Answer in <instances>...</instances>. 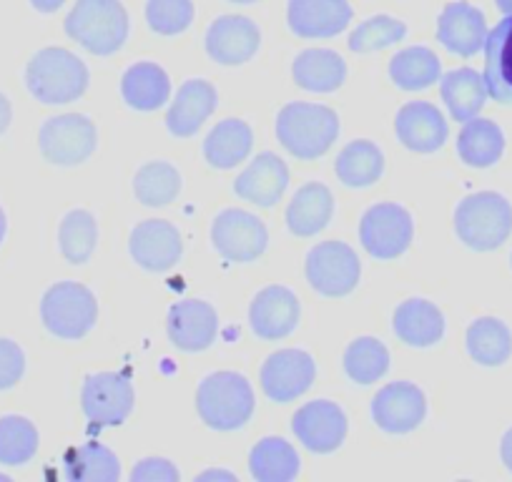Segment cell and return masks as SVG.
<instances>
[{
  "label": "cell",
  "instance_id": "obj_12",
  "mask_svg": "<svg viewBox=\"0 0 512 482\" xmlns=\"http://www.w3.org/2000/svg\"><path fill=\"white\" fill-rule=\"evenodd\" d=\"M427 412L425 392L412 382H392L372 400V420L390 435H405L422 425Z\"/></svg>",
  "mask_w": 512,
  "mask_h": 482
},
{
  "label": "cell",
  "instance_id": "obj_7",
  "mask_svg": "<svg viewBox=\"0 0 512 482\" xmlns=\"http://www.w3.org/2000/svg\"><path fill=\"white\" fill-rule=\"evenodd\" d=\"M415 236V221L410 211L400 204H377L367 209L359 224L362 247L374 259L390 262L405 254Z\"/></svg>",
  "mask_w": 512,
  "mask_h": 482
},
{
  "label": "cell",
  "instance_id": "obj_40",
  "mask_svg": "<svg viewBox=\"0 0 512 482\" xmlns=\"http://www.w3.org/2000/svg\"><path fill=\"white\" fill-rule=\"evenodd\" d=\"M38 450V430L26 417H3L0 420V462L3 465H26Z\"/></svg>",
  "mask_w": 512,
  "mask_h": 482
},
{
  "label": "cell",
  "instance_id": "obj_29",
  "mask_svg": "<svg viewBox=\"0 0 512 482\" xmlns=\"http://www.w3.org/2000/svg\"><path fill=\"white\" fill-rule=\"evenodd\" d=\"M251 144H254V134L249 124L241 118H226L206 136L204 156L214 169H234L249 156Z\"/></svg>",
  "mask_w": 512,
  "mask_h": 482
},
{
  "label": "cell",
  "instance_id": "obj_33",
  "mask_svg": "<svg viewBox=\"0 0 512 482\" xmlns=\"http://www.w3.org/2000/svg\"><path fill=\"white\" fill-rule=\"evenodd\" d=\"M334 171L344 186L362 189V186H372L382 176L384 156L372 141H352L337 156Z\"/></svg>",
  "mask_w": 512,
  "mask_h": 482
},
{
  "label": "cell",
  "instance_id": "obj_22",
  "mask_svg": "<svg viewBox=\"0 0 512 482\" xmlns=\"http://www.w3.org/2000/svg\"><path fill=\"white\" fill-rule=\"evenodd\" d=\"M216 103H219V96L209 81H201V78L186 81L171 101L169 113H166V129L176 139H189L206 124V118L214 113Z\"/></svg>",
  "mask_w": 512,
  "mask_h": 482
},
{
  "label": "cell",
  "instance_id": "obj_17",
  "mask_svg": "<svg viewBox=\"0 0 512 482\" xmlns=\"http://www.w3.org/2000/svg\"><path fill=\"white\" fill-rule=\"evenodd\" d=\"M299 299L287 287H267L256 294L249 307L251 329L264 342L284 339L297 329L299 324Z\"/></svg>",
  "mask_w": 512,
  "mask_h": 482
},
{
  "label": "cell",
  "instance_id": "obj_4",
  "mask_svg": "<svg viewBox=\"0 0 512 482\" xmlns=\"http://www.w3.org/2000/svg\"><path fill=\"white\" fill-rule=\"evenodd\" d=\"M196 410L211 430H239L254 415V390L236 372H214L196 390Z\"/></svg>",
  "mask_w": 512,
  "mask_h": 482
},
{
  "label": "cell",
  "instance_id": "obj_45",
  "mask_svg": "<svg viewBox=\"0 0 512 482\" xmlns=\"http://www.w3.org/2000/svg\"><path fill=\"white\" fill-rule=\"evenodd\" d=\"M500 455H502V462H505L507 470L512 472V427H510V430L505 432V437H502Z\"/></svg>",
  "mask_w": 512,
  "mask_h": 482
},
{
  "label": "cell",
  "instance_id": "obj_11",
  "mask_svg": "<svg viewBox=\"0 0 512 482\" xmlns=\"http://www.w3.org/2000/svg\"><path fill=\"white\" fill-rule=\"evenodd\" d=\"M81 405L91 425H121L134 410V385L123 372L91 375L83 385Z\"/></svg>",
  "mask_w": 512,
  "mask_h": 482
},
{
  "label": "cell",
  "instance_id": "obj_2",
  "mask_svg": "<svg viewBox=\"0 0 512 482\" xmlns=\"http://www.w3.org/2000/svg\"><path fill=\"white\" fill-rule=\"evenodd\" d=\"M26 86L41 103L61 106L86 93L88 68L66 48H43L28 63Z\"/></svg>",
  "mask_w": 512,
  "mask_h": 482
},
{
  "label": "cell",
  "instance_id": "obj_25",
  "mask_svg": "<svg viewBox=\"0 0 512 482\" xmlns=\"http://www.w3.org/2000/svg\"><path fill=\"white\" fill-rule=\"evenodd\" d=\"M392 329H395L397 339L410 347H432L445 334V317L435 304L415 297L397 307Z\"/></svg>",
  "mask_w": 512,
  "mask_h": 482
},
{
  "label": "cell",
  "instance_id": "obj_20",
  "mask_svg": "<svg viewBox=\"0 0 512 482\" xmlns=\"http://www.w3.org/2000/svg\"><path fill=\"white\" fill-rule=\"evenodd\" d=\"M395 131L402 146H407L415 154H432V151L442 149L447 134H450L442 113L437 111V106L427 101H415L402 106L395 118Z\"/></svg>",
  "mask_w": 512,
  "mask_h": 482
},
{
  "label": "cell",
  "instance_id": "obj_27",
  "mask_svg": "<svg viewBox=\"0 0 512 482\" xmlns=\"http://www.w3.org/2000/svg\"><path fill=\"white\" fill-rule=\"evenodd\" d=\"M123 101L136 111H156L171 96V81L156 63H136L121 78Z\"/></svg>",
  "mask_w": 512,
  "mask_h": 482
},
{
  "label": "cell",
  "instance_id": "obj_30",
  "mask_svg": "<svg viewBox=\"0 0 512 482\" xmlns=\"http://www.w3.org/2000/svg\"><path fill=\"white\" fill-rule=\"evenodd\" d=\"M502 151H505V134L495 121H487V118H470L457 139V154L467 166H475V169L495 166Z\"/></svg>",
  "mask_w": 512,
  "mask_h": 482
},
{
  "label": "cell",
  "instance_id": "obj_35",
  "mask_svg": "<svg viewBox=\"0 0 512 482\" xmlns=\"http://www.w3.org/2000/svg\"><path fill=\"white\" fill-rule=\"evenodd\" d=\"M442 68L435 53L425 46L407 48L390 61V78L402 91H422L437 83Z\"/></svg>",
  "mask_w": 512,
  "mask_h": 482
},
{
  "label": "cell",
  "instance_id": "obj_26",
  "mask_svg": "<svg viewBox=\"0 0 512 482\" xmlns=\"http://www.w3.org/2000/svg\"><path fill=\"white\" fill-rule=\"evenodd\" d=\"M292 76L299 88L312 93H332L347 78V63L329 48H312L294 58Z\"/></svg>",
  "mask_w": 512,
  "mask_h": 482
},
{
  "label": "cell",
  "instance_id": "obj_50",
  "mask_svg": "<svg viewBox=\"0 0 512 482\" xmlns=\"http://www.w3.org/2000/svg\"><path fill=\"white\" fill-rule=\"evenodd\" d=\"M3 236H6V214L0 209V241H3Z\"/></svg>",
  "mask_w": 512,
  "mask_h": 482
},
{
  "label": "cell",
  "instance_id": "obj_24",
  "mask_svg": "<svg viewBox=\"0 0 512 482\" xmlns=\"http://www.w3.org/2000/svg\"><path fill=\"white\" fill-rule=\"evenodd\" d=\"M485 86L497 103L512 106V16H505L485 41Z\"/></svg>",
  "mask_w": 512,
  "mask_h": 482
},
{
  "label": "cell",
  "instance_id": "obj_10",
  "mask_svg": "<svg viewBox=\"0 0 512 482\" xmlns=\"http://www.w3.org/2000/svg\"><path fill=\"white\" fill-rule=\"evenodd\" d=\"M211 241L216 252L229 262H254L267 252V226L262 219L241 209H226L211 224Z\"/></svg>",
  "mask_w": 512,
  "mask_h": 482
},
{
  "label": "cell",
  "instance_id": "obj_49",
  "mask_svg": "<svg viewBox=\"0 0 512 482\" xmlns=\"http://www.w3.org/2000/svg\"><path fill=\"white\" fill-rule=\"evenodd\" d=\"M495 3L505 16H512V0H495Z\"/></svg>",
  "mask_w": 512,
  "mask_h": 482
},
{
  "label": "cell",
  "instance_id": "obj_39",
  "mask_svg": "<svg viewBox=\"0 0 512 482\" xmlns=\"http://www.w3.org/2000/svg\"><path fill=\"white\" fill-rule=\"evenodd\" d=\"M121 465L108 447L88 442L66 457V477L71 480H118Z\"/></svg>",
  "mask_w": 512,
  "mask_h": 482
},
{
  "label": "cell",
  "instance_id": "obj_1",
  "mask_svg": "<svg viewBox=\"0 0 512 482\" xmlns=\"http://www.w3.org/2000/svg\"><path fill=\"white\" fill-rule=\"evenodd\" d=\"M339 136V118L319 103H289L277 118V139L284 149L302 161L319 159L332 149Z\"/></svg>",
  "mask_w": 512,
  "mask_h": 482
},
{
  "label": "cell",
  "instance_id": "obj_32",
  "mask_svg": "<svg viewBox=\"0 0 512 482\" xmlns=\"http://www.w3.org/2000/svg\"><path fill=\"white\" fill-rule=\"evenodd\" d=\"M467 352L482 367L505 365L512 354V334L505 322L482 317L467 327Z\"/></svg>",
  "mask_w": 512,
  "mask_h": 482
},
{
  "label": "cell",
  "instance_id": "obj_13",
  "mask_svg": "<svg viewBox=\"0 0 512 482\" xmlns=\"http://www.w3.org/2000/svg\"><path fill=\"white\" fill-rule=\"evenodd\" d=\"M317 367L304 349H279L264 362L262 390L274 402H292L312 387Z\"/></svg>",
  "mask_w": 512,
  "mask_h": 482
},
{
  "label": "cell",
  "instance_id": "obj_37",
  "mask_svg": "<svg viewBox=\"0 0 512 482\" xmlns=\"http://www.w3.org/2000/svg\"><path fill=\"white\" fill-rule=\"evenodd\" d=\"M181 174L166 161H151L136 171L134 194L144 206H166L179 196Z\"/></svg>",
  "mask_w": 512,
  "mask_h": 482
},
{
  "label": "cell",
  "instance_id": "obj_51",
  "mask_svg": "<svg viewBox=\"0 0 512 482\" xmlns=\"http://www.w3.org/2000/svg\"><path fill=\"white\" fill-rule=\"evenodd\" d=\"M231 3H241V6H249V3H256V0H231Z\"/></svg>",
  "mask_w": 512,
  "mask_h": 482
},
{
  "label": "cell",
  "instance_id": "obj_34",
  "mask_svg": "<svg viewBox=\"0 0 512 482\" xmlns=\"http://www.w3.org/2000/svg\"><path fill=\"white\" fill-rule=\"evenodd\" d=\"M249 470L256 480H294L299 475V455L282 437H267L251 450Z\"/></svg>",
  "mask_w": 512,
  "mask_h": 482
},
{
  "label": "cell",
  "instance_id": "obj_21",
  "mask_svg": "<svg viewBox=\"0 0 512 482\" xmlns=\"http://www.w3.org/2000/svg\"><path fill=\"white\" fill-rule=\"evenodd\" d=\"M289 28L299 38H332L352 21L347 0H289Z\"/></svg>",
  "mask_w": 512,
  "mask_h": 482
},
{
  "label": "cell",
  "instance_id": "obj_18",
  "mask_svg": "<svg viewBox=\"0 0 512 482\" xmlns=\"http://www.w3.org/2000/svg\"><path fill=\"white\" fill-rule=\"evenodd\" d=\"M169 339L184 352H204L214 344L219 332V317L209 302L201 299H184L169 309L166 319Z\"/></svg>",
  "mask_w": 512,
  "mask_h": 482
},
{
  "label": "cell",
  "instance_id": "obj_46",
  "mask_svg": "<svg viewBox=\"0 0 512 482\" xmlns=\"http://www.w3.org/2000/svg\"><path fill=\"white\" fill-rule=\"evenodd\" d=\"M11 116H13L11 103H8V98L3 96V93H0V134H3V131H6L8 126H11Z\"/></svg>",
  "mask_w": 512,
  "mask_h": 482
},
{
  "label": "cell",
  "instance_id": "obj_23",
  "mask_svg": "<svg viewBox=\"0 0 512 482\" xmlns=\"http://www.w3.org/2000/svg\"><path fill=\"white\" fill-rule=\"evenodd\" d=\"M289 184V169L277 154H259L234 181V191L256 206H274Z\"/></svg>",
  "mask_w": 512,
  "mask_h": 482
},
{
  "label": "cell",
  "instance_id": "obj_15",
  "mask_svg": "<svg viewBox=\"0 0 512 482\" xmlns=\"http://www.w3.org/2000/svg\"><path fill=\"white\" fill-rule=\"evenodd\" d=\"M128 252L139 267L149 272H166L181 259L184 244L174 224L164 219H149L131 231Z\"/></svg>",
  "mask_w": 512,
  "mask_h": 482
},
{
  "label": "cell",
  "instance_id": "obj_44",
  "mask_svg": "<svg viewBox=\"0 0 512 482\" xmlns=\"http://www.w3.org/2000/svg\"><path fill=\"white\" fill-rule=\"evenodd\" d=\"M131 477L134 480H179V470L169 460H159V457L154 460L151 457V460H144L141 465H136Z\"/></svg>",
  "mask_w": 512,
  "mask_h": 482
},
{
  "label": "cell",
  "instance_id": "obj_28",
  "mask_svg": "<svg viewBox=\"0 0 512 482\" xmlns=\"http://www.w3.org/2000/svg\"><path fill=\"white\" fill-rule=\"evenodd\" d=\"M334 214V196L324 184H307L294 194L287 209V226L297 236H314L329 224Z\"/></svg>",
  "mask_w": 512,
  "mask_h": 482
},
{
  "label": "cell",
  "instance_id": "obj_9",
  "mask_svg": "<svg viewBox=\"0 0 512 482\" xmlns=\"http://www.w3.org/2000/svg\"><path fill=\"white\" fill-rule=\"evenodd\" d=\"M96 141V126L91 118L81 116V113L48 118L38 136L41 154L58 166H76L91 159V154L96 151Z\"/></svg>",
  "mask_w": 512,
  "mask_h": 482
},
{
  "label": "cell",
  "instance_id": "obj_43",
  "mask_svg": "<svg viewBox=\"0 0 512 482\" xmlns=\"http://www.w3.org/2000/svg\"><path fill=\"white\" fill-rule=\"evenodd\" d=\"M26 372V354L11 339H0V390H11Z\"/></svg>",
  "mask_w": 512,
  "mask_h": 482
},
{
  "label": "cell",
  "instance_id": "obj_14",
  "mask_svg": "<svg viewBox=\"0 0 512 482\" xmlns=\"http://www.w3.org/2000/svg\"><path fill=\"white\" fill-rule=\"evenodd\" d=\"M292 430L297 440L312 452H334L347 437V415L337 402L314 400L297 410L292 417Z\"/></svg>",
  "mask_w": 512,
  "mask_h": 482
},
{
  "label": "cell",
  "instance_id": "obj_5",
  "mask_svg": "<svg viewBox=\"0 0 512 482\" xmlns=\"http://www.w3.org/2000/svg\"><path fill=\"white\" fill-rule=\"evenodd\" d=\"M66 33L93 56H111L128 38V13L118 0H78Z\"/></svg>",
  "mask_w": 512,
  "mask_h": 482
},
{
  "label": "cell",
  "instance_id": "obj_19",
  "mask_svg": "<svg viewBox=\"0 0 512 482\" xmlns=\"http://www.w3.org/2000/svg\"><path fill=\"white\" fill-rule=\"evenodd\" d=\"M437 41L447 48L450 53H457L462 58L475 56L477 51L485 48L487 41V23L482 11L475 6L457 0L442 11L440 21H437Z\"/></svg>",
  "mask_w": 512,
  "mask_h": 482
},
{
  "label": "cell",
  "instance_id": "obj_36",
  "mask_svg": "<svg viewBox=\"0 0 512 482\" xmlns=\"http://www.w3.org/2000/svg\"><path fill=\"white\" fill-rule=\"evenodd\" d=\"M390 370V352L379 339H354L344 352V372L357 385H372Z\"/></svg>",
  "mask_w": 512,
  "mask_h": 482
},
{
  "label": "cell",
  "instance_id": "obj_47",
  "mask_svg": "<svg viewBox=\"0 0 512 482\" xmlns=\"http://www.w3.org/2000/svg\"><path fill=\"white\" fill-rule=\"evenodd\" d=\"M31 3H33V8H36V11L56 13L58 8H61L63 3H66V0H31Z\"/></svg>",
  "mask_w": 512,
  "mask_h": 482
},
{
  "label": "cell",
  "instance_id": "obj_42",
  "mask_svg": "<svg viewBox=\"0 0 512 482\" xmlns=\"http://www.w3.org/2000/svg\"><path fill=\"white\" fill-rule=\"evenodd\" d=\"M146 21L151 31L161 36H179L194 21V3L191 0H149Z\"/></svg>",
  "mask_w": 512,
  "mask_h": 482
},
{
  "label": "cell",
  "instance_id": "obj_41",
  "mask_svg": "<svg viewBox=\"0 0 512 482\" xmlns=\"http://www.w3.org/2000/svg\"><path fill=\"white\" fill-rule=\"evenodd\" d=\"M407 36V26L397 18L374 16L364 21L357 31L349 36V48L354 53H372L382 51L387 46H395Z\"/></svg>",
  "mask_w": 512,
  "mask_h": 482
},
{
  "label": "cell",
  "instance_id": "obj_31",
  "mask_svg": "<svg viewBox=\"0 0 512 482\" xmlns=\"http://www.w3.org/2000/svg\"><path fill=\"white\" fill-rule=\"evenodd\" d=\"M442 98H445L447 108H450L452 118L467 124L470 118H475L482 111L487 101V86L485 78L472 68H457L442 78Z\"/></svg>",
  "mask_w": 512,
  "mask_h": 482
},
{
  "label": "cell",
  "instance_id": "obj_6",
  "mask_svg": "<svg viewBox=\"0 0 512 482\" xmlns=\"http://www.w3.org/2000/svg\"><path fill=\"white\" fill-rule=\"evenodd\" d=\"M43 324L61 339H81L93 329L98 317L96 297L88 287L76 282H58L41 302Z\"/></svg>",
  "mask_w": 512,
  "mask_h": 482
},
{
  "label": "cell",
  "instance_id": "obj_3",
  "mask_svg": "<svg viewBox=\"0 0 512 482\" xmlns=\"http://www.w3.org/2000/svg\"><path fill=\"white\" fill-rule=\"evenodd\" d=\"M455 231L475 252H492L512 234V206L495 191H477L460 201L455 211Z\"/></svg>",
  "mask_w": 512,
  "mask_h": 482
},
{
  "label": "cell",
  "instance_id": "obj_8",
  "mask_svg": "<svg viewBox=\"0 0 512 482\" xmlns=\"http://www.w3.org/2000/svg\"><path fill=\"white\" fill-rule=\"evenodd\" d=\"M307 279L312 289L324 297H347L354 292L362 274V264L354 249L344 241H322L307 257Z\"/></svg>",
  "mask_w": 512,
  "mask_h": 482
},
{
  "label": "cell",
  "instance_id": "obj_38",
  "mask_svg": "<svg viewBox=\"0 0 512 482\" xmlns=\"http://www.w3.org/2000/svg\"><path fill=\"white\" fill-rule=\"evenodd\" d=\"M58 241H61V252L68 262L86 264L88 259H91V254L96 252V219L83 209L71 211V214L61 221Z\"/></svg>",
  "mask_w": 512,
  "mask_h": 482
},
{
  "label": "cell",
  "instance_id": "obj_16",
  "mask_svg": "<svg viewBox=\"0 0 512 482\" xmlns=\"http://www.w3.org/2000/svg\"><path fill=\"white\" fill-rule=\"evenodd\" d=\"M262 43V33L254 21L244 16L216 18L206 31V53L221 66H239L254 58Z\"/></svg>",
  "mask_w": 512,
  "mask_h": 482
},
{
  "label": "cell",
  "instance_id": "obj_48",
  "mask_svg": "<svg viewBox=\"0 0 512 482\" xmlns=\"http://www.w3.org/2000/svg\"><path fill=\"white\" fill-rule=\"evenodd\" d=\"M209 477H226V480H234V475H231V472H221V470L204 472V475H201V480H209Z\"/></svg>",
  "mask_w": 512,
  "mask_h": 482
}]
</instances>
